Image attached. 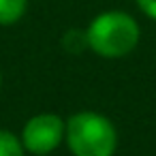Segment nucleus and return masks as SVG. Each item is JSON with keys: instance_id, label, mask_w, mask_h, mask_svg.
Segmentation results:
<instances>
[{"instance_id": "39448f33", "label": "nucleus", "mask_w": 156, "mask_h": 156, "mask_svg": "<svg viewBox=\"0 0 156 156\" xmlns=\"http://www.w3.org/2000/svg\"><path fill=\"white\" fill-rule=\"evenodd\" d=\"M0 156H26L22 137L15 135L13 130L0 128Z\"/></svg>"}, {"instance_id": "f257e3e1", "label": "nucleus", "mask_w": 156, "mask_h": 156, "mask_svg": "<svg viewBox=\"0 0 156 156\" xmlns=\"http://www.w3.org/2000/svg\"><path fill=\"white\" fill-rule=\"evenodd\" d=\"M88 47L101 58H124L139 45L141 28L126 11H103L86 28Z\"/></svg>"}, {"instance_id": "423d86ee", "label": "nucleus", "mask_w": 156, "mask_h": 156, "mask_svg": "<svg viewBox=\"0 0 156 156\" xmlns=\"http://www.w3.org/2000/svg\"><path fill=\"white\" fill-rule=\"evenodd\" d=\"M62 47L66 54H73V56H79L83 54L88 47V37H86V30H79V28H71L64 32L62 37Z\"/></svg>"}, {"instance_id": "20e7f679", "label": "nucleus", "mask_w": 156, "mask_h": 156, "mask_svg": "<svg viewBox=\"0 0 156 156\" xmlns=\"http://www.w3.org/2000/svg\"><path fill=\"white\" fill-rule=\"evenodd\" d=\"M28 9V0H0V26L17 24Z\"/></svg>"}, {"instance_id": "0eeeda50", "label": "nucleus", "mask_w": 156, "mask_h": 156, "mask_svg": "<svg viewBox=\"0 0 156 156\" xmlns=\"http://www.w3.org/2000/svg\"><path fill=\"white\" fill-rule=\"evenodd\" d=\"M135 2H137L139 11H141L145 17H150V20L156 22V0H135Z\"/></svg>"}, {"instance_id": "f03ea898", "label": "nucleus", "mask_w": 156, "mask_h": 156, "mask_svg": "<svg viewBox=\"0 0 156 156\" xmlns=\"http://www.w3.org/2000/svg\"><path fill=\"white\" fill-rule=\"evenodd\" d=\"M64 143L73 156H113L118 150V128L105 113L81 109L66 118Z\"/></svg>"}, {"instance_id": "7ed1b4c3", "label": "nucleus", "mask_w": 156, "mask_h": 156, "mask_svg": "<svg viewBox=\"0 0 156 156\" xmlns=\"http://www.w3.org/2000/svg\"><path fill=\"white\" fill-rule=\"evenodd\" d=\"M64 133L66 120H62L58 113L43 111L28 118L20 137L26 152H30L32 156H47L64 143Z\"/></svg>"}, {"instance_id": "6e6552de", "label": "nucleus", "mask_w": 156, "mask_h": 156, "mask_svg": "<svg viewBox=\"0 0 156 156\" xmlns=\"http://www.w3.org/2000/svg\"><path fill=\"white\" fill-rule=\"evenodd\" d=\"M0 88H2V71H0Z\"/></svg>"}]
</instances>
